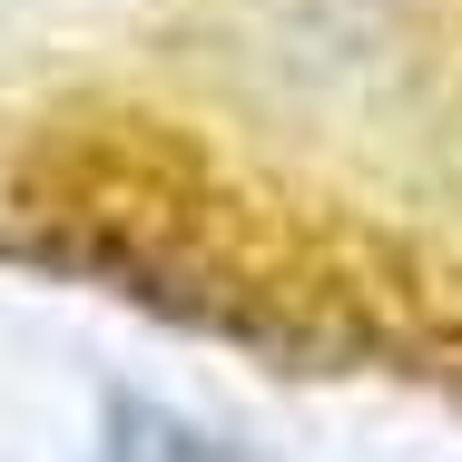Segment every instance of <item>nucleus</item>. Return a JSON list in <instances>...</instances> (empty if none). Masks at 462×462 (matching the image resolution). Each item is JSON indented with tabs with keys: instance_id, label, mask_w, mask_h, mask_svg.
I'll list each match as a JSON object with an SVG mask.
<instances>
[{
	"instance_id": "obj_1",
	"label": "nucleus",
	"mask_w": 462,
	"mask_h": 462,
	"mask_svg": "<svg viewBox=\"0 0 462 462\" xmlns=\"http://www.w3.org/2000/svg\"><path fill=\"white\" fill-rule=\"evenodd\" d=\"M138 423H148V413H138ZM148 433H158V443H138V453L118 443V462H217V453H197V433H178V423H148Z\"/></svg>"
}]
</instances>
